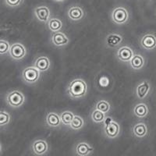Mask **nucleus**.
Segmentation results:
<instances>
[{
    "mask_svg": "<svg viewBox=\"0 0 156 156\" xmlns=\"http://www.w3.org/2000/svg\"><path fill=\"white\" fill-rule=\"evenodd\" d=\"M11 44L5 40H1L0 41V52L2 55H5V54L8 53L10 49Z\"/></svg>",
    "mask_w": 156,
    "mask_h": 156,
    "instance_id": "nucleus-27",
    "label": "nucleus"
},
{
    "mask_svg": "<svg viewBox=\"0 0 156 156\" xmlns=\"http://www.w3.org/2000/svg\"><path fill=\"white\" fill-rule=\"evenodd\" d=\"M95 108L105 112V113H108L111 110V105H110L109 102L107 101L106 100H100L95 105Z\"/></svg>",
    "mask_w": 156,
    "mask_h": 156,
    "instance_id": "nucleus-25",
    "label": "nucleus"
},
{
    "mask_svg": "<svg viewBox=\"0 0 156 156\" xmlns=\"http://www.w3.org/2000/svg\"><path fill=\"white\" fill-rule=\"evenodd\" d=\"M5 101L12 108H20L24 104L25 96L20 90H12L5 96Z\"/></svg>",
    "mask_w": 156,
    "mask_h": 156,
    "instance_id": "nucleus-3",
    "label": "nucleus"
},
{
    "mask_svg": "<svg viewBox=\"0 0 156 156\" xmlns=\"http://www.w3.org/2000/svg\"><path fill=\"white\" fill-rule=\"evenodd\" d=\"M123 41V37L121 34L117 33H112L108 34L105 39V43L110 48H115L121 44Z\"/></svg>",
    "mask_w": 156,
    "mask_h": 156,
    "instance_id": "nucleus-19",
    "label": "nucleus"
},
{
    "mask_svg": "<svg viewBox=\"0 0 156 156\" xmlns=\"http://www.w3.org/2000/svg\"><path fill=\"white\" fill-rule=\"evenodd\" d=\"M149 112L148 106L145 103H138L133 108V114L139 119H143L147 115Z\"/></svg>",
    "mask_w": 156,
    "mask_h": 156,
    "instance_id": "nucleus-20",
    "label": "nucleus"
},
{
    "mask_svg": "<svg viewBox=\"0 0 156 156\" xmlns=\"http://www.w3.org/2000/svg\"><path fill=\"white\" fill-rule=\"evenodd\" d=\"M66 93L72 99H80L87 94V84L80 78L74 79L69 83Z\"/></svg>",
    "mask_w": 156,
    "mask_h": 156,
    "instance_id": "nucleus-1",
    "label": "nucleus"
},
{
    "mask_svg": "<svg viewBox=\"0 0 156 156\" xmlns=\"http://www.w3.org/2000/svg\"><path fill=\"white\" fill-rule=\"evenodd\" d=\"M105 114L106 113L101 112L100 110L94 108V111L91 113V116L90 117H91V119H92L93 122H95V123H101V122H104L105 120V119H106Z\"/></svg>",
    "mask_w": 156,
    "mask_h": 156,
    "instance_id": "nucleus-22",
    "label": "nucleus"
},
{
    "mask_svg": "<svg viewBox=\"0 0 156 156\" xmlns=\"http://www.w3.org/2000/svg\"><path fill=\"white\" fill-rule=\"evenodd\" d=\"M55 1H56V2H63L65 0H55Z\"/></svg>",
    "mask_w": 156,
    "mask_h": 156,
    "instance_id": "nucleus-29",
    "label": "nucleus"
},
{
    "mask_svg": "<svg viewBox=\"0 0 156 156\" xmlns=\"http://www.w3.org/2000/svg\"><path fill=\"white\" fill-rule=\"evenodd\" d=\"M83 126H84V120L81 116L77 115H74L73 120L69 125L71 129H74V130H79V129H82Z\"/></svg>",
    "mask_w": 156,
    "mask_h": 156,
    "instance_id": "nucleus-23",
    "label": "nucleus"
},
{
    "mask_svg": "<svg viewBox=\"0 0 156 156\" xmlns=\"http://www.w3.org/2000/svg\"><path fill=\"white\" fill-rule=\"evenodd\" d=\"M112 20L118 25H123L129 20V13L124 7H116L112 10L111 14Z\"/></svg>",
    "mask_w": 156,
    "mask_h": 156,
    "instance_id": "nucleus-5",
    "label": "nucleus"
},
{
    "mask_svg": "<svg viewBox=\"0 0 156 156\" xmlns=\"http://www.w3.org/2000/svg\"><path fill=\"white\" fill-rule=\"evenodd\" d=\"M34 13L36 19L38 21L44 23H48L50 20V16H51L50 9L45 5H40V6L36 7L34 10Z\"/></svg>",
    "mask_w": 156,
    "mask_h": 156,
    "instance_id": "nucleus-7",
    "label": "nucleus"
},
{
    "mask_svg": "<svg viewBox=\"0 0 156 156\" xmlns=\"http://www.w3.org/2000/svg\"><path fill=\"white\" fill-rule=\"evenodd\" d=\"M74 115H75L73 114V112H71V111L66 110V111L62 112L60 115L62 124L65 125V126H69L72 120H73Z\"/></svg>",
    "mask_w": 156,
    "mask_h": 156,
    "instance_id": "nucleus-24",
    "label": "nucleus"
},
{
    "mask_svg": "<svg viewBox=\"0 0 156 156\" xmlns=\"http://www.w3.org/2000/svg\"><path fill=\"white\" fill-rule=\"evenodd\" d=\"M9 53L13 60L20 61L27 55V48L21 43H13L11 44Z\"/></svg>",
    "mask_w": 156,
    "mask_h": 156,
    "instance_id": "nucleus-6",
    "label": "nucleus"
},
{
    "mask_svg": "<svg viewBox=\"0 0 156 156\" xmlns=\"http://www.w3.org/2000/svg\"><path fill=\"white\" fill-rule=\"evenodd\" d=\"M46 123L49 127L55 128L60 126L62 124V120H61V116L58 113L55 112H50L47 114L46 118Z\"/></svg>",
    "mask_w": 156,
    "mask_h": 156,
    "instance_id": "nucleus-18",
    "label": "nucleus"
},
{
    "mask_svg": "<svg viewBox=\"0 0 156 156\" xmlns=\"http://www.w3.org/2000/svg\"><path fill=\"white\" fill-rule=\"evenodd\" d=\"M75 151L78 155L87 156L92 154L94 151V148L87 142L80 141L78 142L75 146Z\"/></svg>",
    "mask_w": 156,
    "mask_h": 156,
    "instance_id": "nucleus-13",
    "label": "nucleus"
},
{
    "mask_svg": "<svg viewBox=\"0 0 156 156\" xmlns=\"http://www.w3.org/2000/svg\"><path fill=\"white\" fill-rule=\"evenodd\" d=\"M150 90H151V84L147 80H144L136 86L135 94L138 99L143 100L148 95Z\"/></svg>",
    "mask_w": 156,
    "mask_h": 156,
    "instance_id": "nucleus-11",
    "label": "nucleus"
},
{
    "mask_svg": "<svg viewBox=\"0 0 156 156\" xmlns=\"http://www.w3.org/2000/svg\"><path fill=\"white\" fill-rule=\"evenodd\" d=\"M133 55L134 53H133V49L129 46L121 47L116 51L117 58L122 62H129Z\"/></svg>",
    "mask_w": 156,
    "mask_h": 156,
    "instance_id": "nucleus-12",
    "label": "nucleus"
},
{
    "mask_svg": "<svg viewBox=\"0 0 156 156\" xmlns=\"http://www.w3.org/2000/svg\"><path fill=\"white\" fill-rule=\"evenodd\" d=\"M48 142L43 139H38L34 140L31 144V150L34 154L37 155H43L46 154L48 151Z\"/></svg>",
    "mask_w": 156,
    "mask_h": 156,
    "instance_id": "nucleus-8",
    "label": "nucleus"
},
{
    "mask_svg": "<svg viewBox=\"0 0 156 156\" xmlns=\"http://www.w3.org/2000/svg\"><path fill=\"white\" fill-rule=\"evenodd\" d=\"M34 66L39 70L44 73L46 72L51 67V62L49 58L46 56H39L35 59L34 62Z\"/></svg>",
    "mask_w": 156,
    "mask_h": 156,
    "instance_id": "nucleus-17",
    "label": "nucleus"
},
{
    "mask_svg": "<svg viewBox=\"0 0 156 156\" xmlns=\"http://www.w3.org/2000/svg\"><path fill=\"white\" fill-rule=\"evenodd\" d=\"M23 0H4V3L11 8H16L23 3Z\"/></svg>",
    "mask_w": 156,
    "mask_h": 156,
    "instance_id": "nucleus-28",
    "label": "nucleus"
},
{
    "mask_svg": "<svg viewBox=\"0 0 156 156\" xmlns=\"http://www.w3.org/2000/svg\"><path fill=\"white\" fill-rule=\"evenodd\" d=\"M140 44L142 48L151 51L156 48V36L154 34H146L141 37Z\"/></svg>",
    "mask_w": 156,
    "mask_h": 156,
    "instance_id": "nucleus-9",
    "label": "nucleus"
},
{
    "mask_svg": "<svg viewBox=\"0 0 156 156\" xmlns=\"http://www.w3.org/2000/svg\"><path fill=\"white\" fill-rule=\"evenodd\" d=\"M47 24H48V30L53 33L60 31L62 28V22L61 21V20L58 19V18H50Z\"/></svg>",
    "mask_w": 156,
    "mask_h": 156,
    "instance_id": "nucleus-21",
    "label": "nucleus"
},
{
    "mask_svg": "<svg viewBox=\"0 0 156 156\" xmlns=\"http://www.w3.org/2000/svg\"><path fill=\"white\" fill-rule=\"evenodd\" d=\"M22 79L25 83L34 84L37 83L41 76V71L35 66H27L22 71Z\"/></svg>",
    "mask_w": 156,
    "mask_h": 156,
    "instance_id": "nucleus-4",
    "label": "nucleus"
},
{
    "mask_svg": "<svg viewBox=\"0 0 156 156\" xmlns=\"http://www.w3.org/2000/svg\"><path fill=\"white\" fill-rule=\"evenodd\" d=\"M129 66L133 70H140L143 69L145 65V59L140 54H134L129 61Z\"/></svg>",
    "mask_w": 156,
    "mask_h": 156,
    "instance_id": "nucleus-16",
    "label": "nucleus"
},
{
    "mask_svg": "<svg viewBox=\"0 0 156 156\" xmlns=\"http://www.w3.org/2000/svg\"><path fill=\"white\" fill-rule=\"evenodd\" d=\"M51 43L56 47L66 46L69 44V38L65 33L62 31L55 32L51 37Z\"/></svg>",
    "mask_w": 156,
    "mask_h": 156,
    "instance_id": "nucleus-10",
    "label": "nucleus"
},
{
    "mask_svg": "<svg viewBox=\"0 0 156 156\" xmlns=\"http://www.w3.org/2000/svg\"><path fill=\"white\" fill-rule=\"evenodd\" d=\"M132 131H133V134L136 138L142 139L147 136V133H148V128L145 122H140L133 126Z\"/></svg>",
    "mask_w": 156,
    "mask_h": 156,
    "instance_id": "nucleus-14",
    "label": "nucleus"
},
{
    "mask_svg": "<svg viewBox=\"0 0 156 156\" xmlns=\"http://www.w3.org/2000/svg\"><path fill=\"white\" fill-rule=\"evenodd\" d=\"M11 121V115L6 111H1L0 112V126L3 127L9 124Z\"/></svg>",
    "mask_w": 156,
    "mask_h": 156,
    "instance_id": "nucleus-26",
    "label": "nucleus"
},
{
    "mask_svg": "<svg viewBox=\"0 0 156 156\" xmlns=\"http://www.w3.org/2000/svg\"><path fill=\"white\" fill-rule=\"evenodd\" d=\"M104 122V133L107 138L115 139L118 137L120 133V125L111 117H106Z\"/></svg>",
    "mask_w": 156,
    "mask_h": 156,
    "instance_id": "nucleus-2",
    "label": "nucleus"
},
{
    "mask_svg": "<svg viewBox=\"0 0 156 156\" xmlns=\"http://www.w3.org/2000/svg\"><path fill=\"white\" fill-rule=\"evenodd\" d=\"M67 16L71 20L78 21V20L83 19V16H84V12L81 7L77 6V5H74V6H71L69 8L67 12Z\"/></svg>",
    "mask_w": 156,
    "mask_h": 156,
    "instance_id": "nucleus-15",
    "label": "nucleus"
}]
</instances>
